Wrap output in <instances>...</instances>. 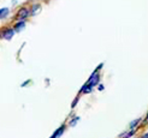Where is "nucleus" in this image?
Returning a JSON list of instances; mask_svg holds the SVG:
<instances>
[{"instance_id": "f257e3e1", "label": "nucleus", "mask_w": 148, "mask_h": 138, "mask_svg": "<svg viewBox=\"0 0 148 138\" xmlns=\"http://www.w3.org/2000/svg\"><path fill=\"white\" fill-rule=\"evenodd\" d=\"M99 83V75H98V72L97 71H95L94 72V73L90 76V78L89 79H88V82L86 83V84H88V85H90L92 86V88H93V86L94 85H97Z\"/></svg>"}, {"instance_id": "f03ea898", "label": "nucleus", "mask_w": 148, "mask_h": 138, "mask_svg": "<svg viewBox=\"0 0 148 138\" xmlns=\"http://www.w3.org/2000/svg\"><path fill=\"white\" fill-rule=\"evenodd\" d=\"M64 130H65V126L63 125V126H60V127H59L58 130H56V131H54V133L52 135V136H51L49 138H59V137H60V136L63 135Z\"/></svg>"}, {"instance_id": "7ed1b4c3", "label": "nucleus", "mask_w": 148, "mask_h": 138, "mask_svg": "<svg viewBox=\"0 0 148 138\" xmlns=\"http://www.w3.org/2000/svg\"><path fill=\"white\" fill-rule=\"evenodd\" d=\"M28 14H29V11L27 9H21L19 12H18V19L23 20L25 17H28Z\"/></svg>"}, {"instance_id": "20e7f679", "label": "nucleus", "mask_w": 148, "mask_h": 138, "mask_svg": "<svg viewBox=\"0 0 148 138\" xmlns=\"http://www.w3.org/2000/svg\"><path fill=\"white\" fill-rule=\"evenodd\" d=\"M13 34H14V30H13V29H7V30L4 33V37H5L6 40H10L12 36H13Z\"/></svg>"}, {"instance_id": "39448f33", "label": "nucleus", "mask_w": 148, "mask_h": 138, "mask_svg": "<svg viewBox=\"0 0 148 138\" xmlns=\"http://www.w3.org/2000/svg\"><path fill=\"white\" fill-rule=\"evenodd\" d=\"M140 121H141V118H137V119H135L134 121H131V122H130V125H129L130 128H131V130H134V128L138 125V122H140Z\"/></svg>"}, {"instance_id": "423d86ee", "label": "nucleus", "mask_w": 148, "mask_h": 138, "mask_svg": "<svg viewBox=\"0 0 148 138\" xmlns=\"http://www.w3.org/2000/svg\"><path fill=\"white\" fill-rule=\"evenodd\" d=\"M7 14H9V9L5 7V9H1L0 10V18H5Z\"/></svg>"}, {"instance_id": "0eeeda50", "label": "nucleus", "mask_w": 148, "mask_h": 138, "mask_svg": "<svg viewBox=\"0 0 148 138\" xmlns=\"http://www.w3.org/2000/svg\"><path fill=\"white\" fill-rule=\"evenodd\" d=\"M24 25H25V23H24L23 20H21L19 23H17L16 27H14V30H21L22 28H24Z\"/></svg>"}, {"instance_id": "6e6552de", "label": "nucleus", "mask_w": 148, "mask_h": 138, "mask_svg": "<svg viewBox=\"0 0 148 138\" xmlns=\"http://www.w3.org/2000/svg\"><path fill=\"white\" fill-rule=\"evenodd\" d=\"M40 7H41L40 5H35V6H33V9H32V11H30V13H32V14H35L36 12H38V11L40 10Z\"/></svg>"}, {"instance_id": "1a4fd4ad", "label": "nucleus", "mask_w": 148, "mask_h": 138, "mask_svg": "<svg viewBox=\"0 0 148 138\" xmlns=\"http://www.w3.org/2000/svg\"><path fill=\"white\" fill-rule=\"evenodd\" d=\"M79 120V117H76V118H73L71 121H70V126H75L77 124V121Z\"/></svg>"}, {"instance_id": "9d476101", "label": "nucleus", "mask_w": 148, "mask_h": 138, "mask_svg": "<svg viewBox=\"0 0 148 138\" xmlns=\"http://www.w3.org/2000/svg\"><path fill=\"white\" fill-rule=\"evenodd\" d=\"M77 101H78V99H76L75 101H73V103H72V106H71L72 108H73V107H75V106H76V103H77Z\"/></svg>"}, {"instance_id": "9b49d317", "label": "nucleus", "mask_w": 148, "mask_h": 138, "mask_svg": "<svg viewBox=\"0 0 148 138\" xmlns=\"http://www.w3.org/2000/svg\"><path fill=\"white\" fill-rule=\"evenodd\" d=\"M141 138H148V132H147V133H145V135H143Z\"/></svg>"}, {"instance_id": "f8f14e48", "label": "nucleus", "mask_w": 148, "mask_h": 138, "mask_svg": "<svg viewBox=\"0 0 148 138\" xmlns=\"http://www.w3.org/2000/svg\"><path fill=\"white\" fill-rule=\"evenodd\" d=\"M145 122H148V113H147V117H146V119H145Z\"/></svg>"}]
</instances>
